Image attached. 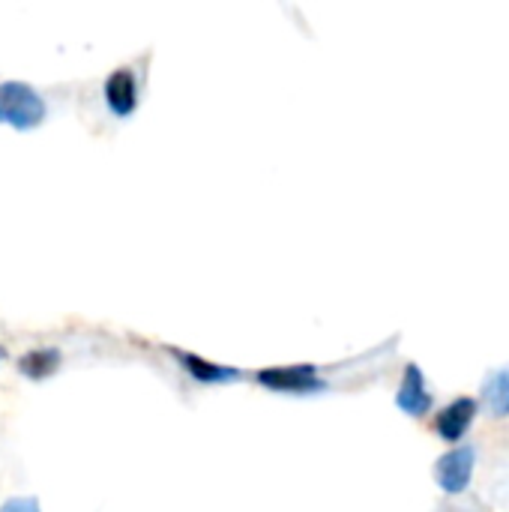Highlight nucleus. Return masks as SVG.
Returning <instances> with one entry per match:
<instances>
[{
  "instance_id": "nucleus-10",
  "label": "nucleus",
  "mask_w": 509,
  "mask_h": 512,
  "mask_svg": "<svg viewBox=\"0 0 509 512\" xmlns=\"http://www.w3.org/2000/svg\"><path fill=\"white\" fill-rule=\"evenodd\" d=\"M0 512H39V501L36 498H9Z\"/></svg>"
},
{
  "instance_id": "nucleus-4",
  "label": "nucleus",
  "mask_w": 509,
  "mask_h": 512,
  "mask_svg": "<svg viewBox=\"0 0 509 512\" xmlns=\"http://www.w3.org/2000/svg\"><path fill=\"white\" fill-rule=\"evenodd\" d=\"M105 102L111 108V114L117 117H129L138 105V81L135 72L129 66H120L108 75L105 81Z\"/></svg>"
},
{
  "instance_id": "nucleus-3",
  "label": "nucleus",
  "mask_w": 509,
  "mask_h": 512,
  "mask_svg": "<svg viewBox=\"0 0 509 512\" xmlns=\"http://www.w3.org/2000/svg\"><path fill=\"white\" fill-rule=\"evenodd\" d=\"M474 462H477L474 447H456V450H450V453L441 456L438 465H435V480H438V486H441L447 495H462V492L471 486Z\"/></svg>"
},
{
  "instance_id": "nucleus-11",
  "label": "nucleus",
  "mask_w": 509,
  "mask_h": 512,
  "mask_svg": "<svg viewBox=\"0 0 509 512\" xmlns=\"http://www.w3.org/2000/svg\"><path fill=\"white\" fill-rule=\"evenodd\" d=\"M3 357H6V351H3V348H0V360H3Z\"/></svg>"
},
{
  "instance_id": "nucleus-2",
  "label": "nucleus",
  "mask_w": 509,
  "mask_h": 512,
  "mask_svg": "<svg viewBox=\"0 0 509 512\" xmlns=\"http://www.w3.org/2000/svg\"><path fill=\"white\" fill-rule=\"evenodd\" d=\"M255 378L261 387L279 390V393H315L327 387L318 378L315 366H276V369H261Z\"/></svg>"
},
{
  "instance_id": "nucleus-1",
  "label": "nucleus",
  "mask_w": 509,
  "mask_h": 512,
  "mask_svg": "<svg viewBox=\"0 0 509 512\" xmlns=\"http://www.w3.org/2000/svg\"><path fill=\"white\" fill-rule=\"evenodd\" d=\"M48 114L42 93L24 81H3L0 84V123L15 129H36Z\"/></svg>"
},
{
  "instance_id": "nucleus-7",
  "label": "nucleus",
  "mask_w": 509,
  "mask_h": 512,
  "mask_svg": "<svg viewBox=\"0 0 509 512\" xmlns=\"http://www.w3.org/2000/svg\"><path fill=\"white\" fill-rule=\"evenodd\" d=\"M171 357L198 381V384H228V381H237L240 372L231 369V366H219V363H210L198 354H186L180 348H171Z\"/></svg>"
},
{
  "instance_id": "nucleus-6",
  "label": "nucleus",
  "mask_w": 509,
  "mask_h": 512,
  "mask_svg": "<svg viewBox=\"0 0 509 512\" xmlns=\"http://www.w3.org/2000/svg\"><path fill=\"white\" fill-rule=\"evenodd\" d=\"M477 399H471V396H462V399H456V402H450L441 414H438V420H435V432L444 438V441H462V435L468 432V426L474 423V417H477Z\"/></svg>"
},
{
  "instance_id": "nucleus-9",
  "label": "nucleus",
  "mask_w": 509,
  "mask_h": 512,
  "mask_svg": "<svg viewBox=\"0 0 509 512\" xmlns=\"http://www.w3.org/2000/svg\"><path fill=\"white\" fill-rule=\"evenodd\" d=\"M57 366H60V351H54V348H39V351H30L18 360V369L36 381L48 378Z\"/></svg>"
},
{
  "instance_id": "nucleus-8",
  "label": "nucleus",
  "mask_w": 509,
  "mask_h": 512,
  "mask_svg": "<svg viewBox=\"0 0 509 512\" xmlns=\"http://www.w3.org/2000/svg\"><path fill=\"white\" fill-rule=\"evenodd\" d=\"M483 402H486L489 414L509 417V366L489 375V381L483 384Z\"/></svg>"
},
{
  "instance_id": "nucleus-5",
  "label": "nucleus",
  "mask_w": 509,
  "mask_h": 512,
  "mask_svg": "<svg viewBox=\"0 0 509 512\" xmlns=\"http://www.w3.org/2000/svg\"><path fill=\"white\" fill-rule=\"evenodd\" d=\"M396 405L411 414V417H423L429 414L432 408V396L426 390V378L420 372V366L408 363L405 366V375H402V384H399V393H396Z\"/></svg>"
}]
</instances>
